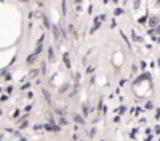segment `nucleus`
Returning <instances> with one entry per match:
<instances>
[{"instance_id":"obj_1","label":"nucleus","mask_w":160,"mask_h":141,"mask_svg":"<svg viewBox=\"0 0 160 141\" xmlns=\"http://www.w3.org/2000/svg\"><path fill=\"white\" fill-rule=\"evenodd\" d=\"M148 25H149V28H157L160 25V16H157V14L151 16V17L148 19Z\"/></svg>"},{"instance_id":"obj_2","label":"nucleus","mask_w":160,"mask_h":141,"mask_svg":"<svg viewBox=\"0 0 160 141\" xmlns=\"http://www.w3.org/2000/svg\"><path fill=\"white\" fill-rule=\"evenodd\" d=\"M39 17L42 19V24H44V28H47V30H50L52 28V24H50V20H49V16L46 13H41L39 14Z\"/></svg>"},{"instance_id":"obj_3","label":"nucleus","mask_w":160,"mask_h":141,"mask_svg":"<svg viewBox=\"0 0 160 141\" xmlns=\"http://www.w3.org/2000/svg\"><path fill=\"white\" fill-rule=\"evenodd\" d=\"M44 129H46L47 132H53V133H58L60 130H61L58 124H49V122L46 124V126H44Z\"/></svg>"},{"instance_id":"obj_4","label":"nucleus","mask_w":160,"mask_h":141,"mask_svg":"<svg viewBox=\"0 0 160 141\" xmlns=\"http://www.w3.org/2000/svg\"><path fill=\"white\" fill-rule=\"evenodd\" d=\"M47 60H49L50 63H55V50H53L52 46L47 47Z\"/></svg>"},{"instance_id":"obj_5","label":"nucleus","mask_w":160,"mask_h":141,"mask_svg":"<svg viewBox=\"0 0 160 141\" xmlns=\"http://www.w3.org/2000/svg\"><path fill=\"white\" fill-rule=\"evenodd\" d=\"M72 119H74L75 124H79V126H85V116L83 115H77V113H75Z\"/></svg>"},{"instance_id":"obj_6","label":"nucleus","mask_w":160,"mask_h":141,"mask_svg":"<svg viewBox=\"0 0 160 141\" xmlns=\"http://www.w3.org/2000/svg\"><path fill=\"white\" fill-rule=\"evenodd\" d=\"M68 89H69V83L68 82H64V83H61L58 86V93L60 94H66V93H68Z\"/></svg>"},{"instance_id":"obj_7","label":"nucleus","mask_w":160,"mask_h":141,"mask_svg":"<svg viewBox=\"0 0 160 141\" xmlns=\"http://www.w3.org/2000/svg\"><path fill=\"white\" fill-rule=\"evenodd\" d=\"M36 60H38V55H36V53H31V55L27 57L25 61H27V64H28V66H31V64H35Z\"/></svg>"},{"instance_id":"obj_8","label":"nucleus","mask_w":160,"mask_h":141,"mask_svg":"<svg viewBox=\"0 0 160 141\" xmlns=\"http://www.w3.org/2000/svg\"><path fill=\"white\" fill-rule=\"evenodd\" d=\"M132 39H134L135 42H138V44H143V41H145V39H143V36H138V35H137L135 30H132Z\"/></svg>"},{"instance_id":"obj_9","label":"nucleus","mask_w":160,"mask_h":141,"mask_svg":"<svg viewBox=\"0 0 160 141\" xmlns=\"http://www.w3.org/2000/svg\"><path fill=\"white\" fill-rule=\"evenodd\" d=\"M63 61H64V66L68 69H71V60H69V53L68 52L63 53Z\"/></svg>"},{"instance_id":"obj_10","label":"nucleus","mask_w":160,"mask_h":141,"mask_svg":"<svg viewBox=\"0 0 160 141\" xmlns=\"http://www.w3.org/2000/svg\"><path fill=\"white\" fill-rule=\"evenodd\" d=\"M39 72H41V69H39V68H33V69L30 70V72H28V75L33 78V77H38V75H39Z\"/></svg>"},{"instance_id":"obj_11","label":"nucleus","mask_w":160,"mask_h":141,"mask_svg":"<svg viewBox=\"0 0 160 141\" xmlns=\"http://www.w3.org/2000/svg\"><path fill=\"white\" fill-rule=\"evenodd\" d=\"M82 113H83V116H88V113H90V105L88 104H82Z\"/></svg>"},{"instance_id":"obj_12","label":"nucleus","mask_w":160,"mask_h":141,"mask_svg":"<svg viewBox=\"0 0 160 141\" xmlns=\"http://www.w3.org/2000/svg\"><path fill=\"white\" fill-rule=\"evenodd\" d=\"M80 80H82V74L79 72V70H75V74H74V82L80 85Z\"/></svg>"},{"instance_id":"obj_13","label":"nucleus","mask_w":160,"mask_h":141,"mask_svg":"<svg viewBox=\"0 0 160 141\" xmlns=\"http://www.w3.org/2000/svg\"><path fill=\"white\" fill-rule=\"evenodd\" d=\"M42 94H44V97L47 99V102H49V104H52V96L49 94V91H47V89H42Z\"/></svg>"},{"instance_id":"obj_14","label":"nucleus","mask_w":160,"mask_h":141,"mask_svg":"<svg viewBox=\"0 0 160 141\" xmlns=\"http://www.w3.org/2000/svg\"><path fill=\"white\" fill-rule=\"evenodd\" d=\"M68 119H66L64 116H60V119H58V124H60V126H68Z\"/></svg>"},{"instance_id":"obj_15","label":"nucleus","mask_w":160,"mask_h":141,"mask_svg":"<svg viewBox=\"0 0 160 141\" xmlns=\"http://www.w3.org/2000/svg\"><path fill=\"white\" fill-rule=\"evenodd\" d=\"M39 69H41V72H42V74H46V72H47V64H46V61H42V63H41V68H39Z\"/></svg>"},{"instance_id":"obj_16","label":"nucleus","mask_w":160,"mask_h":141,"mask_svg":"<svg viewBox=\"0 0 160 141\" xmlns=\"http://www.w3.org/2000/svg\"><path fill=\"white\" fill-rule=\"evenodd\" d=\"M61 13H63V17L66 16V0H61Z\"/></svg>"},{"instance_id":"obj_17","label":"nucleus","mask_w":160,"mask_h":141,"mask_svg":"<svg viewBox=\"0 0 160 141\" xmlns=\"http://www.w3.org/2000/svg\"><path fill=\"white\" fill-rule=\"evenodd\" d=\"M121 14H124L123 8H116V9H115V16H121Z\"/></svg>"},{"instance_id":"obj_18","label":"nucleus","mask_w":160,"mask_h":141,"mask_svg":"<svg viewBox=\"0 0 160 141\" xmlns=\"http://www.w3.org/2000/svg\"><path fill=\"white\" fill-rule=\"evenodd\" d=\"M146 110H152V108H154V104H152V102H146Z\"/></svg>"},{"instance_id":"obj_19","label":"nucleus","mask_w":160,"mask_h":141,"mask_svg":"<svg viewBox=\"0 0 160 141\" xmlns=\"http://www.w3.org/2000/svg\"><path fill=\"white\" fill-rule=\"evenodd\" d=\"M94 66H90V68H86V74H93V72H94Z\"/></svg>"},{"instance_id":"obj_20","label":"nucleus","mask_w":160,"mask_h":141,"mask_svg":"<svg viewBox=\"0 0 160 141\" xmlns=\"http://www.w3.org/2000/svg\"><path fill=\"white\" fill-rule=\"evenodd\" d=\"M74 7H75V11H77V13H82V11H83V8H82V5H74Z\"/></svg>"},{"instance_id":"obj_21","label":"nucleus","mask_w":160,"mask_h":141,"mask_svg":"<svg viewBox=\"0 0 160 141\" xmlns=\"http://www.w3.org/2000/svg\"><path fill=\"white\" fill-rule=\"evenodd\" d=\"M110 27H112V28H116V20H115V19L110 20Z\"/></svg>"},{"instance_id":"obj_22","label":"nucleus","mask_w":160,"mask_h":141,"mask_svg":"<svg viewBox=\"0 0 160 141\" xmlns=\"http://www.w3.org/2000/svg\"><path fill=\"white\" fill-rule=\"evenodd\" d=\"M5 93H7V94H13V86H8V88H7V91H5Z\"/></svg>"},{"instance_id":"obj_23","label":"nucleus","mask_w":160,"mask_h":141,"mask_svg":"<svg viewBox=\"0 0 160 141\" xmlns=\"http://www.w3.org/2000/svg\"><path fill=\"white\" fill-rule=\"evenodd\" d=\"M126 111H127V107H124V105H123V107L119 108V113H121V115H123V113H126Z\"/></svg>"},{"instance_id":"obj_24","label":"nucleus","mask_w":160,"mask_h":141,"mask_svg":"<svg viewBox=\"0 0 160 141\" xmlns=\"http://www.w3.org/2000/svg\"><path fill=\"white\" fill-rule=\"evenodd\" d=\"M96 135V127H93L91 130H90V137H94Z\"/></svg>"},{"instance_id":"obj_25","label":"nucleus","mask_w":160,"mask_h":141,"mask_svg":"<svg viewBox=\"0 0 160 141\" xmlns=\"http://www.w3.org/2000/svg\"><path fill=\"white\" fill-rule=\"evenodd\" d=\"M11 77H13L11 74H7V75H5V82H9V80H11Z\"/></svg>"},{"instance_id":"obj_26","label":"nucleus","mask_w":160,"mask_h":141,"mask_svg":"<svg viewBox=\"0 0 160 141\" xmlns=\"http://www.w3.org/2000/svg\"><path fill=\"white\" fill-rule=\"evenodd\" d=\"M7 99H8L7 94H2V97H0V100H2V102H7Z\"/></svg>"},{"instance_id":"obj_27","label":"nucleus","mask_w":160,"mask_h":141,"mask_svg":"<svg viewBox=\"0 0 160 141\" xmlns=\"http://www.w3.org/2000/svg\"><path fill=\"white\" fill-rule=\"evenodd\" d=\"M27 126H28V122H27V119H25V121H24V122L20 124V129H25Z\"/></svg>"},{"instance_id":"obj_28","label":"nucleus","mask_w":160,"mask_h":141,"mask_svg":"<svg viewBox=\"0 0 160 141\" xmlns=\"http://www.w3.org/2000/svg\"><path fill=\"white\" fill-rule=\"evenodd\" d=\"M137 70H138V68H137V64H132V72H137Z\"/></svg>"},{"instance_id":"obj_29","label":"nucleus","mask_w":160,"mask_h":141,"mask_svg":"<svg viewBox=\"0 0 160 141\" xmlns=\"http://www.w3.org/2000/svg\"><path fill=\"white\" fill-rule=\"evenodd\" d=\"M138 7H140V0H135V5H134V8H135V9H138Z\"/></svg>"},{"instance_id":"obj_30","label":"nucleus","mask_w":160,"mask_h":141,"mask_svg":"<svg viewBox=\"0 0 160 141\" xmlns=\"http://www.w3.org/2000/svg\"><path fill=\"white\" fill-rule=\"evenodd\" d=\"M30 88V83H25L24 86H22V91H25V89H28Z\"/></svg>"},{"instance_id":"obj_31","label":"nucleus","mask_w":160,"mask_h":141,"mask_svg":"<svg viewBox=\"0 0 160 141\" xmlns=\"http://www.w3.org/2000/svg\"><path fill=\"white\" fill-rule=\"evenodd\" d=\"M154 130H156L157 135H160V126H156V127H154Z\"/></svg>"},{"instance_id":"obj_32","label":"nucleus","mask_w":160,"mask_h":141,"mask_svg":"<svg viewBox=\"0 0 160 141\" xmlns=\"http://www.w3.org/2000/svg\"><path fill=\"white\" fill-rule=\"evenodd\" d=\"M33 129H35V130H36V132H38V130H41L42 127L39 126V124H35V127H33Z\"/></svg>"},{"instance_id":"obj_33","label":"nucleus","mask_w":160,"mask_h":141,"mask_svg":"<svg viewBox=\"0 0 160 141\" xmlns=\"http://www.w3.org/2000/svg\"><path fill=\"white\" fill-rule=\"evenodd\" d=\"M99 17H101V20H105L107 19V14H99Z\"/></svg>"},{"instance_id":"obj_34","label":"nucleus","mask_w":160,"mask_h":141,"mask_svg":"<svg viewBox=\"0 0 160 141\" xmlns=\"http://www.w3.org/2000/svg\"><path fill=\"white\" fill-rule=\"evenodd\" d=\"M83 3V0H74V5H82Z\"/></svg>"},{"instance_id":"obj_35","label":"nucleus","mask_w":160,"mask_h":141,"mask_svg":"<svg viewBox=\"0 0 160 141\" xmlns=\"http://www.w3.org/2000/svg\"><path fill=\"white\" fill-rule=\"evenodd\" d=\"M140 64H141V69H143V70H145V69H146V63H145V61H141Z\"/></svg>"},{"instance_id":"obj_36","label":"nucleus","mask_w":160,"mask_h":141,"mask_svg":"<svg viewBox=\"0 0 160 141\" xmlns=\"http://www.w3.org/2000/svg\"><path fill=\"white\" fill-rule=\"evenodd\" d=\"M72 140H74V141H80V140H79V135H75V133H74V137H72Z\"/></svg>"},{"instance_id":"obj_37","label":"nucleus","mask_w":160,"mask_h":141,"mask_svg":"<svg viewBox=\"0 0 160 141\" xmlns=\"http://www.w3.org/2000/svg\"><path fill=\"white\" fill-rule=\"evenodd\" d=\"M156 119H160V110H157V113H156Z\"/></svg>"},{"instance_id":"obj_38","label":"nucleus","mask_w":160,"mask_h":141,"mask_svg":"<svg viewBox=\"0 0 160 141\" xmlns=\"http://www.w3.org/2000/svg\"><path fill=\"white\" fill-rule=\"evenodd\" d=\"M20 2H24V3H30V0H20Z\"/></svg>"},{"instance_id":"obj_39","label":"nucleus","mask_w":160,"mask_h":141,"mask_svg":"<svg viewBox=\"0 0 160 141\" xmlns=\"http://www.w3.org/2000/svg\"><path fill=\"white\" fill-rule=\"evenodd\" d=\"M157 64H159V68H160V57H159V60H157Z\"/></svg>"},{"instance_id":"obj_40","label":"nucleus","mask_w":160,"mask_h":141,"mask_svg":"<svg viewBox=\"0 0 160 141\" xmlns=\"http://www.w3.org/2000/svg\"><path fill=\"white\" fill-rule=\"evenodd\" d=\"M104 3H108V0H104Z\"/></svg>"},{"instance_id":"obj_41","label":"nucleus","mask_w":160,"mask_h":141,"mask_svg":"<svg viewBox=\"0 0 160 141\" xmlns=\"http://www.w3.org/2000/svg\"><path fill=\"white\" fill-rule=\"evenodd\" d=\"M38 2H44V0H38Z\"/></svg>"},{"instance_id":"obj_42","label":"nucleus","mask_w":160,"mask_h":141,"mask_svg":"<svg viewBox=\"0 0 160 141\" xmlns=\"http://www.w3.org/2000/svg\"><path fill=\"white\" fill-rule=\"evenodd\" d=\"M80 141H85V140H80Z\"/></svg>"},{"instance_id":"obj_43","label":"nucleus","mask_w":160,"mask_h":141,"mask_svg":"<svg viewBox=\"0 0 160 141\" xmlns=\"http://www.w3.org/2000/svg\"><path fill=\"white\" fill-rule=\"evenodd\" d=\"M101 141H104V140H101Z\"/></svg>"},{"instance_id":"obj_44","label":"nucleus","mask_w":160,"mask_h":141,"mask_svg":"<svg viewBox=\"0 0 160 141\" xmlns=\"http://www.w3.org/2000/svg\"><path fill=\"white\" fill-rule=\"evenodd\" d=\"M159 141H160V140H159Z\"/></svg>"}]
</instances>
